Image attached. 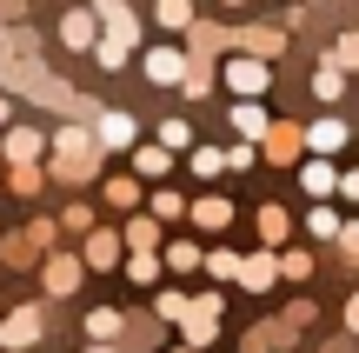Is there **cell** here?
I'll return each instance as SVG.
<instances>
[{"label":"cell","mask_w":359,"mask_h":353,"mask_svg":"<svg viewBox=\"0 0 359 353\" xmlns=\"http://www.w3.org/2000/svg\"><path fill=\"white\" fill-rule=\"evenodd\" d=\"M346 327H353V333H359V293H353V307H346Z\"/></svg>","instance_id":"obj_29"},{"label":"cell","mask_w":359,"mask_h":353,"mask_svg":"<svg viewBox=\"0 0 359 353\" xmlns=\"http://www.w3.org/2000/svg\"><path fill=\"white\" fill-rule=\"evenodd\" d=\"M160 147H187V120H167L160 127Z\"/></svg>","instance_id":"obj_27"},{"label":"cell","mask_w":359,"mask_h":353,"mask_svg":"<svg viewBox=\"0 0 359 353\" xmlns=\"http://www.w3.org/2000/svg\"><path fill=\"white\" fill-rule=\"evenodd\" d=\"M333 60H339V67H359V34L339 40V47H333Z\"/></svg>","instance_id":"obj_26"},{"label":"cell","mask_w":359,"mask_h":353,"mask_svg":"<svg viewBox=\"0 0 359 353\" xmlns=\"http://www.w3.org/2000/svg\"><path fill=\"white\" fill-rule=\"evenodd\" d=\"M226 7H246V0H226Z\"/></svg>","instance_id":"obj_30"},{"label":"cell","mask_w":359,"mask_h":353,"mask_svg":"<svg viewBox=\"0 0 359 353\" xmlns=\"http://www.w3.org/2000/svg\"><path fill=\"white\" fill-rule=\"evenodd\" d=\"M100 140H107V147H127V140H133V120H127V114H107V120H100Z\"/></svg>","instance_id":"obj_12"},{"label":"cell","mask_w":359,"mask_h":353,"mask_svg":"<svg viewBox=\"0 0 359 353\" xmlns=\"http://www.w3.org/2000/svg\"><path fill=\"white\" fill-rule=\"evenodd\" d=\"M280 274H286V280H306V274H313V260H306V253H286Z\"/></svg>","instance_id":"obj_25"},{"label":"cell","mask_w":359,"mask_h":353,"mask_svg":"<svg viewBox=\"0 0 359 353\" xmlns=\"http://www.w3.org/2000/svg\"><path fill=\"white\" fill-rule=\"evenodd\" d=\"M93 167H100V160H93V140L67 127V133H60V160H53V173H60V180H93Z\"/></svg>","instance_id":"obj_1"},{"label":"cell","mask_w":359,"mask_h":353,"mask_svg":"<svg viewBox=\"0 0 359 353\" xmlns=\"http://www.w3.org/2000/svg\"><path fill=\"white\" fill-rule=\"evenodd\" d=\"M339 194H346V200H359V173H346V180H339Z\"/></svg>","instance_id":"obj_28"},{"label":"cell","mask_w":359,"mask_h":353,"mask_svg":"<svg viewBox=\"0 0 359 353\" xmlns=\"http://www.w3.org/2000/svg\"><path fill=\"white\" fill-rule=\"evenodd\" d=\"M133 160H140V173H167V167H173V160H167V147H140Z\"/></svg>","instance_id":"obj_19"},{"label":"cell","mask_w":359,"mask_h":353,"mask_svg":"<svg viewBox=\"0 0 359 353\" xmlns=\"http://www.w3.org/2000/svg\"><path fill=\"white\" fill-rule=\"evenodd\" d=\"M120 60H127V40L107 34V40H100V67H120Z\"/></svg>","instance_id":"obj_23"},{"label":"cell","mask_w":359,"mask_h":353,"mask_svg":"<svg viewBox=\"0 0 359 353\" xmlns=\"http://www.w3.org/2000/svg\"><path fill=\"white\" fill-rule=\"evenodd\" d=\"M346 240H359V227H353V234H346Z\"/></svg>","instance_id":"obj_32"},{"label":"cell","mask_w":359,"mask_h":353,"mask_svg":"<svg viewBox=\"0 0 359 353\" xmlns=\"http://www.w3.org/2000/svg\"><path fill=\"white\" fill-rule=\"evenodd\" d=\"M0 114H7V100H0Z\"/></svg>","instance_id":"obj_33"},{"label":"cell","mask_w":359,"mask_h":353,"mask_svg":"<svg viewBox=\"0 0 359 353\" xmlns=\"http://www.w3.org/2000/svg\"><path fill=\"white\" fill-rule=\"evenodd\" d=\"M273 274H280V260H273V253H253V260H240V287H273Z\"/></svg>","instance_id":"obj_6"},{"label":"cell","mask_w":359,"mask_h":353,"mask_svg":"<svg viewBox=\"0 0 359 353\" xmlns=\"http://www.w3.org/2000/svg\"><path fill=\"white\" fill-rule=\"evenodd\" d=\"M339 87H346V74H339V60H326L320 74H313V93H320V100H339Z\"/></svg>","instance_id":"obj_10"},{"label":"cell","mask_w":359,"mask_h":353,"mask_svg":"<svg viewBox=\"0 0 359 353\" xmlns=\"http://www.w3.org/2000/svg\"><path fill=\"white\" fill-rule=\"evenodd\" d=\"M93 13H100V20H107V34H114V40H127V47H133V40H140V20H133V13L120 7V0H93Z\"/></svg>","instance_id":"obj_2"},{"label":"cell","mask_w":359,"mask_h":353,"mask_svg":"<svg viewBox=\"0 0 359 353\" xmlns=\"http://www.w3.org/2000/svg\"><path fill=\"white\" fill-rule=\"evenodd\" d=\"M147 80H160V87L187 80V53H173V47H154V53H147Z\"/></svg>","instance_id":"obj_4"},{"label":"cell","mask_w":359,"mask_h":353,"mask_svg":"<svg viewBox=\"0 0 359 353\" xmlns=\"http://www.w3.org/2000/svg\"><path fill=\"white\" fill-rule=\"evenodd\" d=\"M34 333H40V314H34V307H20V314H7V327H0V340H7V347H27Z\"/></svg>","instance_id":"obj_7"},{"label":"cell","mask_w":359,"mask_h":353,"mask_svg":"<svg viewBox=\"0 0 359 353\" xmlns=\"http://www.w3.org/2000/svg\"><path fill=\"white\" fill-rule=\"evenodd\" d=\"M313 154H339V147H346V120H313Z\"/></svg>","instance_id":"obj_8"},{"label":"cell","mask_w":359,"mask_h":353,"mask_svg":"<svg viewBox=\"0 0 359 353\" xmlns=\"http://www.w3.org/2000/svg\"><path fill=\"white\" fill-rule=\"evenodd\" d=\"M233 127L240 133H266V114H259V107H233Z\"/></svg>","instance_id":"obj_17"},{"label":"cell","mask_w":359,"mask_h":353,"mask_svg":"<svg viewBox=\"0 0 359 353\" xmlns=\"http://www.w3.org/2000/svg\"><path fill=\"white\" fill-rule=\"evenodd\" d=\"M206 274H219V280H240V260H233V253H213V260H206Z\"/></svg>","instance_id":"obj_22"},{"label":"cell","mask_w":359,"mask_h":353,"mask_svg":"<svg viewBox=\"0 0 359 353\" xmlns=\"http://www.w3.org/2000/svg\"><path fill=\"white\" fill-rule=\"evenodd\" d=\"M259 234L280 240V234H286V213H280V207H266V213H259Z\"/></svg>","instance_id":"obj_24"},{"label":"cell","mask_w":359,"mask_h":353,"mask_svg":"<svg viewBox=\"0 0 359 353\" xmlns=\"http://www.w3.org/2000/svg\"><path fill=\"white\" fill-rule=\"evenodd\" d=\"M299 180H306V194H333V187H339V173L326 167V160H313V167L299 173Z\"/></svg>","instance_id":"obj_11"},{"label":"cell","mask_w":359,"mask_h":353,"mask_svg":"<svg viewBox=\"0 0 359 353\" xmlns=\"http://www.w3.org/2000/svg\"><path fill=\"white\" fill-rule=\"evenodd\" d=\"M187 20H193L187 0H160V27H187Z\"/></svg>","instance_id":"obj_20"},{"label":"cell","mask_w":359,"mask_h":353,"mask_svg":"<svg viewBox=\"0 0 359 353\" xmlns=\"http://www.w3.org/2000/svg\"><path fill=\"white\" fill-rule=\"evenodd\" d=\"M87 327H93V340H114V333H120V314H114V307H100Z\"/></svg>","instance_id":"obj_18"},{"label":"cell","mask_w":359,"mask_h":353,"mask_svg":"<svg viewBox=\"0 0 359 353\" xmlns=\"http://www.w3.org/2000/svg\"><path fill=\"white\" fill-rule=\"evenodd\" d=\"M193 220H200V227H226L233 207H226V200H200V207H193Z\"/></svg>","instance_id":"obj_14"},{"label":"cell","mask_w":359,"mask_h":353,"mask_svg":"<svg viewBox=\"0 0 359 353\" xmlns=\"http://www.w3.org/2000/svg\"><path fill=\"white\" fill-rule=\"evenodd\" d=\"M226 80H233V93H266V60H233L226 67Z\"/></svg>","instance_id":"obj_5"},{"label":"cell","mask_w":359,"mask_h":353,"mask_svg":"<svg viewBox=\"0 0 359 353\" xmlns=\"http://www.w3.org/2000/svg\"><path fill=\"white\" fill-rule=\"evenodd\" d=\"M93 353H114V347H93Z\"/></svg>","instance_id":"obj_31"},{"label":"cell","mask_w":359,"mask_h":353,"mask_svg":"<svg viewBox=\"0 0 359 353\" xmlns=\"http://www.w3.org/2000/svg\"><path fill=\"white\" fill-rule=\"evenodd\" d=\"M74 280H80L74 260H53V267H47V287H53V293H74Z\"/></svg>","instance_id":"obj_15"},{"label":"cell","mask_w":359,"mask_h":353,"mask_svg":"<svg viewBox=\"0 0 359 353\" xmlns=\"http://www.w3.org/2000/svg\"><path fill=\"white\" fill-rule=\"evenodd\" d=\"M219 167H226V154H219V147H200V154H193V173H200V180H213Z\"/></svg>","instance_id":"obj_16"},{"label":"cell","mask_w":359,"mask_h":353,"mask_svg":"<svg viewBox=\"0 0 359 353\" xmlns=\"http://www.w3.org/2000/svg\"><path fill=\"white\" fill-rule=\"evenodd\" d=\"M7 154H13V160H34V154H40V133H34V127H13V133H7Z\"/></svg>","instance_id":"obj_13"},{"label":"cell","mask_w":359,"mask_h":353,"mask_svg":"<svg viewBox=\"0 0 359 353\" xmlns=\"http://www.w3.org/2000/svg\"><path fill=\"white\" fill-rule=\"evenodd\" d=\"M213 327H219V300L206 293V300H193V307H187V340H193V347L213 340Z\"/></svg>","instance_id":"obj_3"},{"label":"cell","mask_w":359,"mask_h":353,"mask_svg":"<svg viewBox=\"0 0 359 353\" xmlns=\"http://www.w3.org/2000/svg\"><path fill=\"white\" fill-rule=\"evenodd\" d=\"M313 234L333 240V234H339V213H333V207H313Z\"/></svg>","instance_id":"obj_21"},{"label":"cell","mask_w":359,"mask_h":353,"mask_svg":"<svg viewBox=\"0 0 359 353\" xmlns=\"http://www.w3.org/2000/svg\"><path fill=\"white\" fill-rule=\"evenodd\" d=\"M60 40H67V47H93V13H67V20H60Z\"/></svg>","instance_id":"obj_9"}]
</instances>
